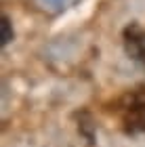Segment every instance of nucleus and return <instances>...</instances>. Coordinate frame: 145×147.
I'll list each match as a JSON object with an SVG mask.
<instances>
[{"label": "nucleus", "instance_id": "obj_3", "mask_svg": "<svg viewBox=\"0 0 145 147\" xmlns=\"http://www.w3.org/2000/svg\"><path fill=\"white\" fill-rule=\"evenodd\" d=\"M13 40V25H11V19L2 15V23H0V44L6 46Z\"/></svg>", "mask_w": 145, "mask_h": 147}, {"label": "nucleus", "instance_id": "obj_4", "mask_svg": "<svg viewBox=\"0 0 145 147\" xmlns=\"http://www.w3.org/2000/svg\"><path fill=\"white\" fill-rule=\"evenodd\" d=\"M40 2L44 4V6H49V9H61V6L65 4V0H40Z\"/></svg>", "mask_w": 145, "mask_h": 147}, {"label": "nucleus", "instance_id": "obj_1", "mask_svg": "<svg viewBox=\"0 0 145 147\" xmlns=\"http://www.w3.org/2000/svg\"><path fill=\"white\" fill-rule=\"evenodd\" d=\"M122 122L126 132L145 130V90H135L126 95L122 105Z\"/></svg>", "mask_w": 145, "mask_h": 147}, {"label": "nucleus", "instance_id": "obj_2", "mask_svg": "<svg viewBox=\"0 0 145 147\" xmlns=\"http://www.w3.org/2000/svg\"><path fill=\"white\" fill-rule=\"evenodd\" d=\"M124 51L145 69V30L139 23H130L124 30Z\"/></svg>", "mask_w": 145, "mask_h": 147}]
</instances>
